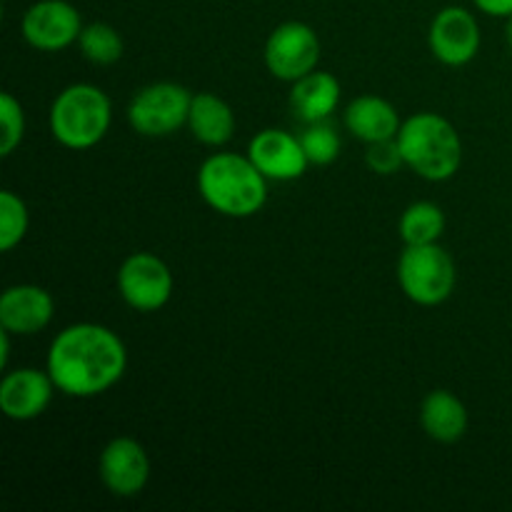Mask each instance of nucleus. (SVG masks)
<instances>
[{
  "mask_svg": "<svg viewBox=\"0 0 512 512\" xmlns=\"http://www.w3.org/2000/svg\"><path fill=\"white\" fill-rule=\"evenodd\" d=\"M128 368L125 343L98 323H75L53 340L48 373L70 398H95L113 388Z\"/></svg>",
  "mask_w": 512,
  "mask_h": 512,
  "instance_id": "obj_1",
  "label": "nucleus"
},
{
  "mask_svg": "<svg viewBox=\"0 0 512 512\" xmlns=\"http://www.w3.org/2000/svg\"><path fill=\"white\" fill-rule=\"evenodd\" d=\"M198 190L205 203L228 218H250L268 200V178L248 155H210L198 170Z\"/></svg>",
  "mask_w": 512,
  "mask_h": 512,
  "instance_id": "obj_2",
  "label": "nucleus"
},
{
  "mask_svg": "<svg viewBox=\"0 0 512 512\" xmlns=\"http://www.w3.org/2000/svg\"><path fill=\"white\" fill-rule=\"evenodd\" d=\"M398 145L405 165L433 183L450 180L463 163V143L458 130L438 113H418L403 120Z\"/></svg>",
  "mask_w": 512,
  "mask_h": 512,
  "instance_id": "obj_3",
  "label": "nucleus"
},
{
  "mask_svg": "<svg viewBox=\"0 0 512 512\" xmlns=\"http://www.w3.org/2000/svg\"><path fill=\"white\" fill-rule=\"evenodd\" d=\"M110 120L113 105L98 85H68L50 105V133L68 150H88L98 145L108 133Z\"/></svg>",
  "mask_w": 512,
  "mask_h": 512,
  "instance_id": "obj_4",
  "label": "nucleus"
},
{
  "mask_svg": "<svg viewBox=\"0 0 512 512\" xmlns=\"http://www.w3.org/2000/svg\"><path fill=\"white\" fill-rule=\"evenodd\" d=\"M455 263L438 243L405 245L398 260V283L413 303L433 308L445 303L455 290Z\"/></svg>",
  "mask_w": 512,
  "mask_h": 512,
  "instance_id": "obj_5",
  "label": "nucleus"
},
{
  "mask_svg": "<svg viewBox=\"0 0 512 512\" xmlns=\"http://www.w3.org/2000/svg\"><path fill=\"white\" fill-rule=\"evenodd\" d=\"M193 95L178 83H153L138 90L128 108L135 133L145 138H163L188 125Z\"/></svg>",
  "mask_w": 512,
  "mask_h": 512,
  "instance_id": "obj_6",
  "label": "nucleus"
},
{
  "mask_svg": "<svg viewBox=\"0 0 512 512\" xmlns=\"http://www.w3.org/2000/svg\"><path fill=\"white\" fill-rule=\"evenodd\" d=\"M318 63V33L300 20H288V23L278 25L265 43V65L278 80L295 83L318 70Z\"/></svg>",
  "mask_w": 512,
  "mask_h": 512,
  "instance_id": "obj_7",
  "label": "nucleus"
},
{
  "mask_svg": "<svg viewBox=\"0 0 512 512\" xmlns=\"http://www.w3.org/2000/svg\"><path fill=\"white\" fill-rule=\"evenodd\" d=\"M120 298L140 313H153L168 305L173 295V273L153 253H133L118 270Z\"/></svg>",
  "mask_w": 512,
  "mask_h": 512,
  "instance_id": "obj_8",
  "label": "nucleus"
},
{
  "mask_svg": "<svg viewBox=\"0 0 512 512\" xmlns=\"http://www.w3.org/2000/svg\"><path fill=\"white\" fill-rule=\"evenodd\" d=\"M20 30L35 50L58 53L78 43L83 33V20H80L78 8L68 0H38L25 10Z\"/></svg>",
  "mask_w": 512,
  "mask_h": 512,
  "instance_id": "obj_9",
  "label": "nucleus"
},
{
  "mask_svg": "<svg viewBox=\"0 0 512 512\" xmlns=\"http://www.w3.org/2000/svg\"><path fill=\"white\" fill-rule=\"evenodd\" d=\"M430 50L445 65H468L480 50V25L470 10L448 5L430 23Z\"/></svg>",
  "mask_w": 512,
  "mask_h": 512,
  "instance_id": "obj_10",
  "label": "nucleus"
},
{
  "mask_svg": "<svg viewBox=\"0 0 512 512\" xmlns=\"http://www.w3.org/2000/svg\"><path fill=\"white\" fill-rule=\"evenodd\" d=\"M100 480L115 498H135L150 480V460L133 438H115L100 453Z\"/></svg>",
  "mask_w": 512,
  "mask_h": 512,
  "instance_id": "obj_11",
  "label": "nucleus"
},
{
  "mask_svg": "<svg viewBox=\"0 0 512 512\" xmlns=\"http://www.w3.org/2000/svg\"><path fill=\"white\" fill-rule=\"evenodd\" d=\"M248 158L253 160L255 168H258L265 178L280 180V183L298 180L310 165L300 138H295V135L278 128L260 130V133L250 140Z\"/></svg>",
  "mask_w": 512,
  "mask_h": 512,
  "instance_id": "obj_12",
  "label": "nucleus"
},
{
  "mask_svg": "<svg viewBox=\"0 0 512 512\" xmlns=\"http://www.w3.org/2000/svg\"><path fill=\"white\" fill-rule=\"evenodd\" d=\"M55 383L48 370L18 368L5 373L0 383V410L15 423L40 418L53 400Z\"/></svg>",
  "mask_w": 512,
  "mask_h": 512,
  "instance_id": "obj_13",
  "label": "nucleus"
},
{
  "mask_svg": "<svg viewBox=\"0 0 512 512\" xmlns=\"http://www.w3.org/2000/svg\"><path fill=\"white\" fill-rule=\"evenodd\" d=\"M53 315V295L40 285H13L0 295V328L13 335L40 333L48 328Z\"/></svg>",
  "mask_w": 512,
  "mask_h": 512,
  "instance_id": "obj_14",
  "label": "nucleus"
},
{
  "mask_svg": "<svg viewBox=\"0 0 512 512\" xmlns=\"http://www.w3.org/2000/svg\"><path fill=\"white\" fill-rule=\"evenodd\" d=\"M345 128L363 143L393 140L400 133V115L393 103L378 95H360L345 108Z\"/></svg>",
  "mask_w": 512,
  "mask_h": 512,
  "instance_id": "obj_15",
  "label": "nucleus"
},
{
  "mask_svg": "<svg viewBox=\"0 0 512 512\" xmlns=\"http://www.w3.org/2000/svg\"><path fill=\"white\" fill-rule=\"evenodd\" d=\"M420 423L435 443H458L468 430V408L450 390H433L420 405Z\"/></svg>",
  "mask_w": 512,
  "mask_h": 512,
  "instance_id": "obj_16",
  "label": "nucleus"
},
{
  "mask_svg": "<svg viewBox=\"0 0 512 512\" xmlns=\"http://www.w3.org/2000/svg\"><path fill=\"white\" fill-rule=\"evenodd\" d=\"M340 103V83L333 73L313 70L305 78L295 80L290 90V105L305 123H318L335 113Z\"/></svg>",
  "mask_w": 512,
  "mask_h": 512,
  "instance_id": "obj_17",
  "label": "nucleus"
},
{
  "mask_svg": "<svg viewBox=\"0 0 512 512\" xmlns=\"http://www.w3.org/2000/svg\"><path fill=\"white\" fill-rule=\"evenodd\" d=\"M188 128L193 138L203 145H225L235 133V113L223 98L213 93L193 95L188 115Z\"/></svg>",
  "mask_w": 512,
  "mask_h": 512,
  "instance_id": "obj_18",
  "label": "nucleus"
},
{
  "mask_svg": "<svg viewBox=\"0 0 512 512\" xmlns=\"http://www.w3.org/2000/svg\"><path fill=\"white\" fill-rule=\"evenodd\" d=\"M400 238L405 245H428L438 243V238L445 230V213L440 205L430 203V200H420L405 208L400 215Z\"/></svg>",
  "mask_w": 512,
  "mask_h": 512,
  "instance_id": "obj_19",
  "label": "nucleus"
},
{
  "mask_svg": "<svg viewBox=\"0 0 512 512\" xmlns=\"http://www.w3.org/2000/svg\"><path fill=\"white\" fill-rule=\"evenodd\" d=\"M78 45L80 53L95 65H113L123 58V38L110 23L83 25Z\"/></svg>",
  "mask_w": 512,
  "mask_h": 512,
  "instance_id": "obj_20",
  "label": "nucleus"
},
{
  "mask_svg": "<svg viewBox=\"0 0 512 512\" xmlns=\"http://www.w3.org/2000/svg\"><path fill=\"white\" fill-rule=\"evenodd\" d=\"M28 223L30 215L23 198H18L13 190H3L0 193V250L3 253H10L15 245L23 243Z\"/></svg>",
  "mask_w": 512,
  "mask_h": 512,
  "instance_id": "obj_21",
  "label": "nucleus"
},
{
  "mask_svg": "<svg viewBox=\"0 0 512 512\" xmlns=\"http://www.w3.org/2000/svg\"><path fill=\"white\" fill-rule=\"evenodd\" d=\"M305 155H308L310 165H330L340 155V138L335 128L325 120L318 123H308L305 133L300 135Z\"/></svg>",
  "mask_w": 512,
  "mask_h": 512,
  "instance_id": "obj_22",
  "label": "nucleus"
},
{
  "mask_svg": "<svg viewBox=\"0 0 512 512\" xmlns=\"http://www.w3.org/2000/svg\"><path fill=\"white\" fill-rule=\"evenodd\" d=\"M0 123H3V133H0V155L8 158L25 135V113L23 105L13 98L10 93L0 95Z\"/></svg>",
  "mask_w": 512,
  "mask_h": 512,
  "instance_id": "obj_23",
  "label": "nucleus"
},
{
  "mask_svg": "<svg viewBox=\"0 0 512 512\" xmlns=\"http://www.w3.org/2000/svg\"><path fill=\"white\" fill-rule=\"evenodd\" d=\"M365 163L373 173L378 175H393L405 165L403 153H400L398 138L380 140V143H370L368 153H365Z\"/></svg>",
  "mask_w": 512,
  "mask_h": 512,
  "instance_id": "obj_24",
  "label": "nucleus"
},
{
  "mask_svg": "<svg viewBox=\"0 0 512 512\" xmlns=\"http://www.w3.org/2000/svg\"><path fill=\"white\" fill-rule=\"evenodd\" d=\"M475 8L493 18H510L512 15V0H473Z\"/></svg>",
  "mask_w": 512,
  "mask_h": 512,
  "instance_id": "obj_25",
  "label": "nucleus"
},
{
  "mask_svg": "<svg viewBox=\"0 0 512 512\" xmlns=\"http://www.w3.org/2000/svg\"><path fill=\"white\" fill-rule=\"evenodd\" d=\"M10 330L3 328L0 333V368H8V358H10Z\"/></svg>",
  "mask_w": 512,
  "mask_h": 512,
  "instance_id": "obj_26",
  "label": "nucleus"
},
{
  "mask_svg": "<svg viewBox=\"0 0 512 512\" xmlns=\"http://www.w3.org/2000/svg\"><path fill=\"white\" fill-rule=\"evenodd\" d=\"M508 43H510V48H512V15L508 18Z\"/></svg>",
  "mask_w": 512,
  "mask_h": 512,
  "instance_id": "obj_27",
  "label": "nucleus"
}]
</instances>
